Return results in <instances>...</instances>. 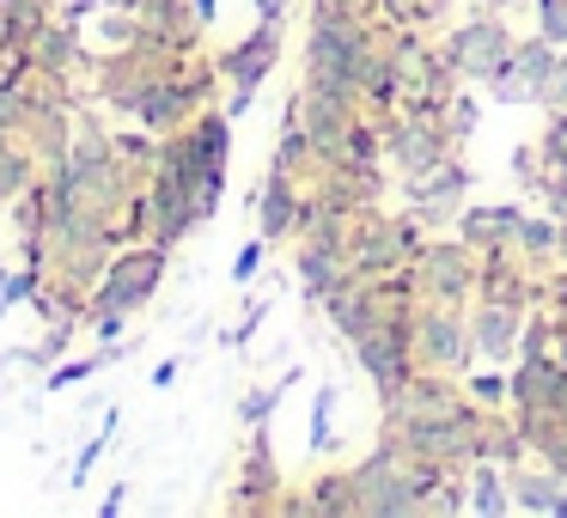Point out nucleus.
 <instances>
[{"label":"nucleus","instance_id":"nucleus-1","mask_svg":"<svg viewBox=\"0 0 567 518\" xmlns=\"http://www.w3.org/2000/svg\"><path fill=\"white\" fill-rule=\"evenodd\" d=\"M165 262H172V250L165 245H123L111 250V262H104L99 287H92L86 311H123V318H135V311H147V299L159 293L165 281Z\"/></svg>","mask_w":567,"mask_h":518},{"label":"nucleus","instance_id":"nucleus-13","mask_svg":"<svg viewBox=\"0 0 567 518\" xmlns=\"http://www.w3.org/2000/svg\"><path fill=\"white\" fill-rule=\"evenodd\" d=\"M50 19H55V0H0V55L31 50V38Z\"/></svg>","mask_w":567,"mask_h":518},{"label":"nucleus","instance_id":"nucleus-18","mask_svg":"<svg viewBox=\"0 0 567 518\" xmlns=\"http://www.w3.org/2000/svg\"><path fill=\"white\" fill-rule=\"evenodd\" d=\"M470 512H488V518H501V512H513V494H506V481H501V469H488L476 457V476H470Z\"/></svg>","mask_w":567,"mask_h":518},{"label":"nucleus","instance_id":"nucleus-19","mask_svg":"<svg viewBox=\"0 0 567 518\" xmlns=\"http://www.w3.org/2000/svg\"><path fill=\"white\" fill-rule=\"evenodd\" d=\"M111 433H116V408L104 415V427H99V439H86L80 445V457H74V476H68V488H86V476H92V464H99L104 452H111Z\"/></svg>","mask_w":567,"mask_h":518},{"label":"nucleus","instance_id":"nucleus-6","mask_svg":"<svg viewBox=\"0 0 567 518\" xmlns=\"http://www.w3.org/2000/svg\"><path fill=\"white\" fill-rule=\"evenodd\" d=\"M549 74H555V43L537 38V43H513V55L488 74V86L501 104H543Z\"/></svg>","mask_w":567,"mask_h":518},{"label":"nucleus","instance_id":"nucleus-25","mask_svg":"<svg viewBox=\"0 0 567 518\" xmlns=\"http://www.w3.org/2000/svg\"><path fill=\"white\" fill-rule=\"evenodd\" d=\"M518 238H525V250H537V257H543V250H555V220H525V226H518Z\"/></svg>","mask_w":567,"mask_h":518},{"label":"nucleus","instance_id":"nucleus-27","mask_svg":"<svg viewBox=\"0 0 567 518\" xmlns=\"http://www.w3.org/2000/svg\"><path fill=\"white\" fill-rule=\"evenodd\" d=\"M262 318H269V305H250V318H245V323H238V330H233V335H226V342H233V348H245V342H250V335H257V323H262Z\"/></svg>","mask_w":567,"mask_h":518},{"label":"nucleus","instance_id":"nucleus-3","mask_svg":"<svg viewBox=\"0 0 567 518\" xmlns=\"http://www.w3.org/2000/svg\"><path fill=\"white\" fill-rule=\"evenodd\" d=\"M354 354L367 366V379L379 384V396H396L415 372V342H409V318H379L372 330L354 335Z\"/></svg>","mask_w":567,"mask_h":518},{"label":"nucleus","instance_id":"nucleus-5","mask_svg":"<svg viewBox=\"0 0 567 518\" xmlns=\"http://www.w3.org/2000/svg\"><path fill=\"white\" fill-rule=\"evenodd\" d=\"M384 153L396 159L403 177H421L427 165H440L452 153V135H445L440 111H403L391 128H384Z\"/></svg>","mask_w":567,"mask_h":518},{"label":"nucleus","instance_id":"nucleus-21","mask_svg":"<svg viewBox=\"0 0 567 518\" xmlns=\"http://www.w3.org/2000/svg\"><path fill=\"white\" fill-rule=\"evenodd\" d=\"M287 384H293V379H287ZM287 384H275V391H250L245 403H238V421H245V427H262V421L275 415V403H281Z\"/></svg>","mask_w":567,"mask_h":518},{"label":"nucleus","instance_id":"nucleus-23","mask_svg":"<svg viewBox=\"0 0 567 518\" xmlns=\"http://www.w3.org/2000/svg\"><path fill=\"white\" fill-rule=\"evenodd\" d=\"M262 257H269V238H250V245L233 257V281L250 287V281H257V269H262Z\"/></svg>","mask_w":567,"mask_h":518},{"label":"nucleus","instance_id":"nucleus-32","mask_svg":"<svg viewBox=\"0 0 567 518\" xmlns=\"http://www.w3.org/2000/svg\"><path fill=\"white\" fill-rule=\"evenodd\" d=\"M257 13H262V19H281V13H287V0H257Z\"/></svg>","mask_w":567,"mask_h":518},{"label":"nucleus","instance_id":"nucleus-7","mask_svg":"<svg viewBox=\"0 0 567 518\" xmlns=\"http://www.w3.org/2000/svg\"><path fill=\"white\" fill-rule=\"evenodd\" d=\"M409 342H415V366H464L470 360V330L457 311L427 305L415 323H409Z\"/></svg>","mask_w":567,"mask_h":518},{"label":"nucleus","instance_id":"nucleus-20","mask_svg":"<svg viewBox=\"0 0 567 518\" xmlns=\"http://www.w3.org/2000/svg\"><path fill=\"white\" fill-rule=\"evenodd\" d=\"M0 128H7V135H25V128H31L25 86H0Z\"/></svg>","mask_w":567,"mask_h":518},{"label":"nucleus","instance_id":"nucleus-22","mask_svg":"<svg viewBox=\"0 0 567 518\" xmlns=\"http://www.w3.org/2000/svg\"><path fill=\"white\" fill-rule=\"evenodd\" d=\"M330 408H336V391H330V384H323V391H318V403H311V452H330Z\"/></svg>","mask_w":567,"mask_h":518},{"label":"nucleus","instance_id":"nucleus-9","mask_svg":"<svg viewBox=\"0 0 567 518\" xmlns=\"http://www.w3.org/2000/svg\"><path fill=\"white\" fill-rule=\"evenodd\" d=\"M293 269H299V287H306V299L311 305H323V299L336 293V287L354 274V262H348V250L342 245H299V257H293Z\"/></svg>","mask_w":567,"mask_h":518},{"label":"nucleus","instance_id":"nucleus-28","mask_svg":"<svg viewBox=\"0 0 567 518\" xmlns=\"http://www.w3.org/2000/svg\"><path fill=\"white\" fill-rule=\"evenodd\" d=\"M177 372H184V360H159V366H153V384L165 391V384H177Z\"/></svg>","mask_w":567,"mask_h":518},{"label":"nucleus","instance_id":"nucleus-2","mask_svg":"<svg viewBox=\"0 0 567 518\" xmlns=\"http://www.w3.org/2000/svg\"><path fill=\"white\" fill-rule=\"evenodd\" d=\"M281 62V19H262L250 38H238L233 50L214 55V74L226 80V116H245L250 104H257V86L269 80V68Z\"/></svg>","mask_w":567,"mask_h":518},{"label":"nucleus","instance_id":"nucleus-26","mask_svg":"<svg viewBox=\"0 0 567 518\" xmlns=\"http://www.w3.org/2000/svg\"><path fill=\"white\" fill-rule=\"evenodd\" d=\"M543 104H561L567 111V55H555V74H549V86H543Z\"/></svg>","mask_w":567,"mask_h":518},{"label":"nucleus","instance_id":"nucleus-17","mask_svg":"<svg viewBox=\"0 0 567 518\" xmlns=\"http://www.w3.org/2000/svg\"><path fill=\"white\" fill-rule=\"evenodd\" d=\"M31 184H38V153L7 141V147H0V208H13Z\"/></svg>","mask_w":567,"mask_h":518},{"label":"nucleus","instance_id":"nucleus-12","mask_svg":"<svg viewBox=\"0 0 567 518\" xmlns=\"http://www.w3.org/2000/svg\"><path fill=\"white\" fill-rule=\"evenodd\" d=\"M31 68L38 74H62V80H74V68L86 62V50H80V38H74V25H62V19H50V25L31 38Z\"/></svg>","mask_w":567,"mask_h":518},{"label":"nucleus","instance_id":"nucleus-8","mask_svg":"<svg viewBox=\"0 0 567 518\" xmlns=\"http://www.w3.org/2000/svg\"><path fill=\"white\" fill-rule=\"evenodd\" d=\"M275 488H281V476H275V457H269V433H250L245 445V469H238V494H233V512H275Z\"/></svg>","mask_w":567,"mask_h":518},{"label":"nucleus","instance_id":"nucleus-4","mask_svg":"<svg viewBox=\"0 0 567 518\" xmlns=\"http://www.w3.org/2000/svg\"><path fill=\"white\" fill-rule=\"evenodd\" d=\"M506 55H513V31H506L494 13L464 19V25L452 31V43H445V68L464 74V80H488Z\"/></svg>","mask_w":567,"mask_h":518},{"label":"nucleus","instance_id":"nucleus-11","mask_svg":"<svg viewBox=\"0 0 567 518\" xmlns=\"http://www.w3.org/2000/svg\"><path fill=\"white\" fill-rule=\"evenodd\" d=\"M421 274H427L433 299H457L476 287V262H470V245H427L421 250Z\"/></svg>","mask_w":567,"mask_h":518},{"label":"nucleus","instance_id":"nucleus-29","mask_svg":"<svg viewBox=\"0 0 567 518\" xmlns=\"http://www.w3.org/2000/svg\"><path fill=\"white\" fill-rule=\"evenodd\" d=\"M123 506H128V481H123V488H111V494H104V506H99V512H104V518H116Z\"/></svg>","mask_w":567,"mask_h":518},{"label":"nucleus","instance_id":"nucleus-34","mask_svg":"<svg viewBox=\"0 0 567 518\" xmlns=\"http://www.w3.org/2000/svg\"><path fill=\"white\" fill-rule=\"evenodd\" d=\"M104 7H123V13H135V7H141V0H104Z\"/></svg>","mask_w":567,"mask_h":518},{"label":"nucleus","instance_id":"nucleus-10","mask_svg":"<svg viewBox=\"0 0 567 518\" xmlns=\"http://www.w3.org/2000/svg\"><path fill=\"white\" fill-rule=\"evenodd\" d=\"M299 220H306V196L293 189V177H281V172H269V184L257 189V226H262V238H293L299 232Z\"/></svg>","mask_w":567,"mask_h":518},{"label":"nucleus","instance_id":"nucleus-30","mask_svg":"<svg viewBox=\"0 0 567 518\" xmlns=\"http://www.w3.org/2000/svg\"><path fill=\"white\" fill-rule=\"evenodd\" d=\"M19 299H13V269H7V262H0V311H13Z\"/></svg>","mask_w":567,"mask_h":518},{"label":"nucleus","instance_id":"nucleus-16","mask_svg":"<svg viewBox=\"0 0 567 518\" xmlns=\"http://www.w3.org/2000/svg\"><path fill=\"white\" fill-rule=\"evenodd\" d=\"M513 500H518V506H530V512L561 518V500H567L561 469H513Z\"/></svg>","mask_w":567,"mask_h":518},{"label":"nucleus","instance_id":"nucleus-14","mask_svg":"<svg viewBox=\"0 0 567 518\" xmlns=\"http://www.w3.org/2000/svg\"><path fill=\"white\" fill-rule=\"evenodd\" d=\"M518 226H525V214L506 201V208H470L464 214V245L470 250H501L518 238Z\"/></svg>","mask_w":567,"mask_h":518},{"label":"nucleus","instance_id":"nucleus-24","mask_svg":"<svg viewBox=\"0 0 567 518\" xmlns=\"http://www.w3.org/2000/svg\"><path fill=\"white\" fill-rule=\"evenodd\" d=\"M537 19L549 43H567V0H537Z\"/></svg>","mask_w":567,"mask_h":518},{"label":"nucleus","instance_id":"nucleus-31","mask_svg":"<svg viewBox=\"0 0 567 518\" xmlns=\"http://www.w3.org/2000/svg\"><path fill=\"white\" fill-rule=\"evenodd\" d=\"M189 7H196L202 25H214V13H220V0H189Z\"/></svg>","mask_w":567,"mask_h":518},{"label":"nucleus","instance_id":"nucleus-33","mask_svg":"<svg viewBox=\"0 0 567 518\" xmlns=\"http://www.w3.org/2000/svg\"><path fill=\"white\" fill-rule=\"evenodd\" d=\"M488 7H537V0H488Z\"/></svg>","mask_w":567,"mask_h":518},{"label":"nucleus","instance_id":"nucleus-15","mask_svg":"<svg viewBox=\"0 0 567 518\" xmlns=\"http://www.w3.org/2000/svg\"><path fill=\"white\" fill-rule=\"evenodd\" d=\"M476 342H482V354H494V360L513 354V342H518V299H488V305L476 311Z\"/></svg>","mask_w":567,"mask_h":518}]
</instances>
